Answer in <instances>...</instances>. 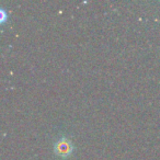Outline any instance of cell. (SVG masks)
Here are the masks:
<instances>
[{"instance_id":"6da1fadb","label":"cell","mask_w":160,"mask_h":160,"mask_svg":"<svg viewBox=\"0 0 160 160\" xmlns=\"http://www.w3.org/2000/svg\"><path fill=\"white\" fill-rule=\"evenodd\" d=\"M55 151L60 157H67L72 151V145L68 139H59L55 144Z\"/></svg>"}]
</instances>
